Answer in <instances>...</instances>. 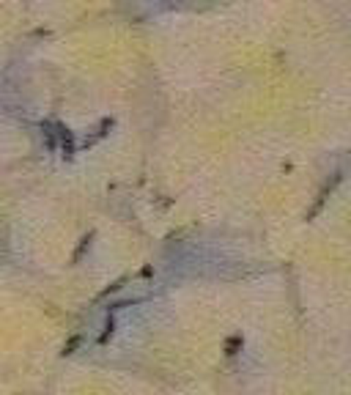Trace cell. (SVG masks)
<instances>
[{
    "instance_id": "3",
    "label": "cell",
    "mask_w": 351,
    "mask_h": 395,
    "mask_svg": "<svg viewBox=\"0 0 351 395\" xmlns=\"http://www.w3.org/2000/svg\"><path fill=\"white\" fill-rule=\"evenodd\" d=\"M77 346H80V335H75V338H72L69 344L63 346V357H66V354H75V348H77Z\"/></svg>"
},
{
    "instance_id": "2",
    "label": "cell",
    "mask_w": 351,
    "mask_h": 395,
    "mask_svg": "<svg viewBox=\"0 0 351 395\" xmlns=\"http://www.w3.org/2000/svg\"><path fill=\"white\" fill-rule=\"evenodd\" d=\"M110 335H113V319H107V324H104V332L99 335V344H107Z\"/></svg>"
},
{
    "instance_id": "1",
    "label": "cell",
    "mask_w": 351,
    "mask_h": 395,
    "mask_svg": "<svg viewBox=\"0 0 351 395\" xmlns=\"http://www.w3.org/2000/svg\"><path fill=\"white\" fill-rule=\"evenodd\" d=\"M91 239H94V233H88V236H85V239L80 242V247H77V253H75V261H80V258H82V253L88 250V245H91Z\"/></svg>"
}]
</instances>
